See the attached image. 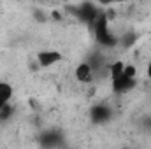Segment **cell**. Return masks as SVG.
Here are the masks:
<instances>
[{
    "label": "cell",
    "mask_w": 151,
    "mask_h": 149,
    "mask_svg": "<svg viewBox=\"0 0 151 149\" xmlns=\"http://www.w3.org/2000/svg\"><path fill=\"white\" fill-rule=\"evenodd\" d=\"M93 23H95V37H97V42L102 44L104 47H113V46H116L118 39L114 37L113 32L109 30V23H107L106 14H99Z\"/></svg>",
    "instance_id": "cell-1"
},
{
    "label": "cell",
    "mask_w": 151,
    "mask_h": 149,
    "mask_svg": "<svg viewBox=\"0 0 151 149\" xmlns=\"http://www.w3.org/2000/svg\"><path fill=\"white\" fill-rule=\"evenodd\" d=\"M74 77H76V81L81 82V84H90V82L93 81V77H95V70H93V67L90 65V62H81V63L76 67Z\"/></svg>",
    "instance_id": "cell-3"
},
{
    "label": "cell",
    "mask_w": 151,
    "mask_h": 149,
    "mask_svg": "<svg viewBox=\"0 0 151 149\" xmlns=\"http://www.w3.org/2000/svg\"><path fill=\"white\" fill-rule=\"evenodd\" d=\"M35 60H37L39 67L49 69V67H55L56 63L63 62V54H62L60 51H56V49H42V51L37 53Z\"/></svg>",
    "instance_id": "cell-2"
},
{
    "label": "cell",
    "mask_w": 151,
    "mask_h": 149,
    "mask_svg": "<svg viewBox=\"0 0 151 149\" xmlns=\"http://www.w3.org/2000/svg\"><path fill=\"white\" fill-rule=\"evenodd\" d=\"M123 69H125V62H121V60L114 62L113 65H109V77L114 79V77L121 75V74H123Z\"/></svg>",
    "instance_id": "cell-7"
},
{
    "label": "cell",
    "mask_w": 151,
    "mask_h": 149,
    "mask_svg": "<svg viewBox=\"0 0 151 149\" xmlns=\"http://www.w3.org/2000/svg\"><path fill=\"white\" fill-rule=\"evenodd\" d=\"M34 16L37 18V19L40 21V23H44V21H46V16H44V14H42L40 11H34Z\"/></svg>",
    "instance_id": "cell-11"
},
{
    "label": "cell",
    "mask_w": 151,
    "mask_h": 149,
    "mask_svg": "<svg viewBox=\"0 0 151 149\" xmlns=\"http://www.w3.org/2000/svg\"><path fill=\"white\" fill-rule=\"evenodd\" d=\"M146 75H148V79H151V60L148 62V67H146Z\"/></svg>",
    "instance_id": "cell-12"
},
{
    "label": "cell",
    "mask_w": 151,
    "mask_h": 149,
    "mask_svg": "<svg viewBox=\"0 0 151 149\" xmlns=\"http://www.w3.org/2000/svg\"><path fill=\"white\" fill-rule=\"evenodd\" d=\"M97 2L102 4V5H114V4H121L125 0H97Z\"/></svg>",
    "instance_id": "cell-10"
},
{
    "label": "cell",
    "mask_w": 151,
    "mask_h": 149,
    "mask_svg": "<svg viewBox=\"0 0 151 149\" xmlns=\"http://www.w3.org/2000/svg\"><path fill=\"white\" fill-rule=\"evenodd\" d=\"M90 116H91V119L95 123H104V121H107L111 117V111H109L107 105H93Z\"/></svg>",
    "instance_id": "cell-6"
},
{
    "label": "cell",
    "mask_w": 151,
    "mask_h": 149,
    "mask_svg": "<svg viewBox=\"0 0 151 149\" xmlns=\"http://www.w3.org/2000/svg\"><path fill=\"white\" fill-rule=\"evenodd\" d=\"M111 82H113V90L116 93H125L130 88H134L135 79H128L125 74H121V75H118V77H114V79H111Z\"/></svg>",
    "instance_id": "cell-4"
},
{
    "label": "cell",
    "mask_w": 151,
    "mask_h": 149,
    "mask_svg": "<svg viewBox=\"0 0 151 149\" xmlns=\"http://www.w3.org/2000/svg\"><path fill=\"white\" fill-rule=\"evenodd\" d=\"M123 74L127 75L128 79H135V77H137V67H135V65H132V63H125Z\"/></svg>",
    "instance_id": "cell-9"
},
{
    "label": "cell",
    "mask_w": 151,
    "mask_h": 149,
    "mask_svg": "<svg viewBox=\"0 0 151 149\" xmlns=\"http://www.w3.org/2000/svg\"><path fill=\"white\" fill-rule=\"evenodd\" d=\"M12 112H14V109H12V105H11V104H7V105L0 107V121H7V119L12 116Z\"/></svg>",
    "instance_id": "cell-8"
},
{
    "label": "cell",
    "mask_w": 151,
    "mask_h": 149,
    "mask_svg": "<svg viewBox=\"0 0 151 149\" xmlns=\"http://www.w3.org/2000/svg\"><path fill=\"white\" fill-rule=\"evenodd\" d=\"M12 97H14V88H12V84L7 82V81H0V107L11 104Z\"/></svg>",
    "instance_id": "cell-5"
}]
</instances>
